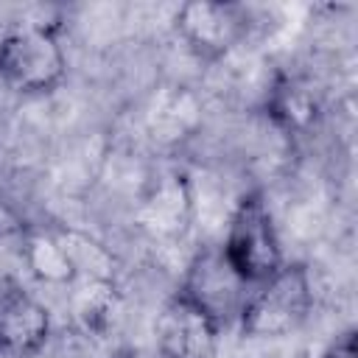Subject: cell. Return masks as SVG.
<instances>
[{
  "instance_id": "6da1fadb",
  "label": "cell",
  "mask_w": 358,
  "mask_h": 358,
  "mask_svg": "<svg viewBox=\"0 0 358 358\" xmlns=\"http://www.w3.org/2000/svg\"><path fill=\"white\" fill-rule=\"evenodd\" d=\"M313 310V282L305 263H291L268 280L252 285L238 327L246 338H285L296 333Z\"/></svg>"
},
{
  "instance_id": "7a4b0ae2",
  "label": "cell",
  "mask_w": 358,
  "mask_h": 358,
  "mask_svg": "<svg viewBox=\"0 0 358 358\" xmlns=\"http://www.w3.org/2000/svg\"><path fill=\"white\" fill-rule=\"evenodd\" d=\"M218 249L235 274L249 285L268 280L285 266L280 229L263 190H249L238 199Z\"/></svg>"
},
{
  "instance_id": "3957f363",
  "label": "cell",
  "mask_w": 358,
  "mask_h": 358,
  "mask_svg": "<svg viewBox=\"0 0 358 358\" xmlns=\"http://www.w3.org/2000/svg\"><path fill=\"white\" fill-rule=\"evenodd\" d=\"M67 78V53L53 25L31 22L0 36V81L20 95H48Z\"/></svg>"
},
{
  "instance_id": "277c9868",
  "label": "cell",
  "mask_w": 358,
  "mask_h": 358,
  "mask_svg": "<svg viewBox=\"0 0 358 358\" xmlns=\"http://www.w3.org/2000/svg\"><path fill=\"white\" fill-rule=\"evenodd\" d=\"M249 291L252 285L235 274V268L227 263L218 246L199 249L187 260L185 274L176 285V294H182L190 305L207 313L218 327L238 322Z\"/></svg>"
},
{
  "instance_id": "5b68a950",
  "label": "cell",
  "mask_w": 358,
  "mask_h": 358,
  "mask_svg": "<svg viewBox=\"0 0 358 358\" xmlns=\"http://www.w3.org/2000/svg\"><path fill=\"white\" fill-rule=\"evenodd\" d=\"M176 34L201 62H221L249 34V11L227 0H190L176 8Z\"/></svg>"
},
{
  "instance_id": "8992f818",
  "label": "cell",
  "mask_w": 358,
  "mask_h": 358,
  "mask_svg": "<svg viewBox=\"0 0 358 358\" xmlns=\"http://www.w3.org/2000/svg\"><path fill=\"white\" fill-rule=\"evenodd\" d=\"M53 319L48 305L22 282L0 285V358H36L50 341Z\"/></svg>"
},
{
  "instance_id": "52a82bcc",
  "label": "cell",
  "mask_w": 358,
  "mask_h": 358,
  "mask_svg": "<svg viewBox=\"0 0 358 358\" xmlns=\"http://www.w3.org/2000/svg\"><path fill=\"white\" fill-rule=\"evenodd\" d=\"M221 333L224 327L176 291L165 299L154 324L159 358H215Z\"/></svg>"
},
{
  "instance_id": "ba28073f",
  "label": "cell",
  "mask_w": 358,
  "mask_h": 358,
  "mask_svg": "<svg viewBox=\"0 0 358 358\" xmlns=\"http://www.w3.org/2000/svg\"><path fill=\"white\" fill-rule=\"evenodd\" d=\"M193 213V193L185 173L162 176L143 199V224L157 235H176L187 227Z\"/></svg>"
},
{
  "instance_id": "9c48e42d",
  "label": "cell",
  "mask_w": 358,
  "mask_h": 358,
  "mask_svg": "<svg viewBox=\"0 0 358 358\" xmlns=\"http://www.w3.org/2000/svg\"><path fill=\"white\" fill-rule=\"evenodd\" d=\"M22 260L28 263L31 274L39 282L48 285H73L76 277V266L67 255V246L62 241L59 232L50 229H36L28 232L25 243H22Z\"/></svg>"
},
{
  "instance_id": "30bf717a",
  "label": "cell",
  "mask_w": 358,
  "mask_h": 358,
  "mask_svg": "<svg viewBox=\"0 0 358 358\" xmlns=\"http://www.w3.org/2000/svg\"><path fill=\"white\" fill-rule=\"evenodd\" d=\"M70 310L84 330H103L115 313L117 294L109 280H76L70 285Z\"/></svg>"
},
{
  "instance_id": "8fae6325",
  "label": "cell",
  "mask_w": 358,
  "mask_h": 358,
  "mask_svg": "<svg viewBox=\"0 0 358 358\" xmlns=\"http://www.w3.org/2000/svg\"><path fill=\"white\" fill-rule=\"evenodd\" d=\"M268 112L277 120V126H282L285 131H302L310 126L316 106L305 90H299L291 81H282L274 87V92L268 98Z\"/></svg>"
},
{
  "instance_id": "7c38bea8",
  "label": "cell",
  "mask_w": 358,
  "mask_h": 358,
  "mask_svg": "<svg viewBox=\"0 0 358 358\" xmlns=\"http://www.w3.org/2000/svg\"><path fill=\"white\" fill-rule=\"evenodd\" d=\"M322 358H358V333L355 327H344L330 338Z\"/></svg>"
},
{
  "instance_id": "4fadbf2b",
  "label": "cell",
  "mask_w": 358,
  "mask_h": 358,
  "mask_svg": "<svg viewBox=\"0 0 358 358\" xmlns=\"http://www.w3.org/2000/svg\"><path fill=\"white\" fill-rule=\"evenodd\" d=\"M117 358H131V355H117Z\"/></svg>"
}]
</instances>
